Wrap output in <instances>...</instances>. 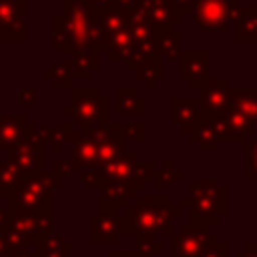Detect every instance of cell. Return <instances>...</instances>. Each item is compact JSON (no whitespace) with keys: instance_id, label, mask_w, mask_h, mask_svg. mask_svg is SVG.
I'll return each instance as SVG.
<instances>
[{"instance_id":"cell-40","label":"cell","mask_w":257,"mask_h":257,"mask_svg":"<svg viewBox=\"0 0 257 257\" xmlns=\"http://www.w3.org/2000/svg\"><path fill=\"white\" fill-rule=\"evenodd\" d=\"M193 2L195 0H173V12H175V24L181 22V18L185 14H191V8H193Z\"/></svg>"},{"instance_id":"cell-41","label":"cell","mask_w":257,"mask_h":257,"mask_svg":"<svg viewBox=\"0 0 257 257\" xmlns=\"http://www.w3.org/2000/svg\"><path fill=\"white\" fill-rule=\"evenodd\" d=\"M52 171H54L56 175H60L62 179L68 177V175H72V173H78V169H76V165H74L72 161H54Z\"/></svg>"},{"instance_id":"cell-26","label":"cell","mask_w":257,"mask_h":257,"mask_svg":"<svg viewBox=\"0 0 257 257\" xmlns=\"http://www.w3.org/2000/svg\"><path fill=\"white\" fill-rule=\"evenodd\" d=\"M24 179V171L12 161H0V199L12 197Z\"/></svg>"},{"instance_id":"cell-35","label":"cell","mask_w":257,"mask_h":257,"mask_svg":"<svg viewBox=\"0 0 257 257\" xmlns=\"http://www.w3.org/2000/svg\"><path fill=\"white\" fill-rule=\"evenodd\" d=\"M227 253H229L227 243H221V241H219V235L213 233V237H211L209 243L205 245L201 257H229Z\"/></svg>"},{"instance_id":"cell-9","label":"cell","mask_w":257,"mask_h":257,"mask_svg":"<svg viewBox=\"0 0 257 257\" xmlns=\"http://www.w3.org/2000/svg\"><path fill=\"white\" fill-rule=\"evenodd\" d=\"M183 207H189L191 225L195 227H213L219 223L223 215H227V199L203 197V195H189L181 199Z\"/></svg>"},{"instance_id":"cell-18","label":"cell","mask_w":257,"mask_h":257,"mask_svg":"<svg viewBox=\"0 0 257 257\" xmlns=\"http://www.w3.org/2000/svg\"><path fill=\"white\" fill-rule=\"evenodd\" d=\"M70 66L74 78H90L94 70L100 66V50L94 44H88L70 54Z\"/></svg>"},{"instance_id":"cell-11","label":"cell","mask_w":257,"mask_h":257,"mask_svg":"<svg viewBox=\"0 0 257 257\" xmlns=\"http://www.w3.org/2000/svg\"><path fill=\"white\" fill-rule=\"evenodd\" d=\"M213 124L219 131L221 143H245L249 135L255 133V122L245 116L241 110L229 106L223 114L213 118Z\"/></svg>"},{"instance_id":"cell-29","label":"cell","mask_w":257,"mask_h":257,"mask_svg":"<svg viewBox=\"0 0 257 257\" xmlns=\"http://www.w3.org/2000/svg\"><path fill=\"white\" fill-rule=\"evenodd\" d=\"M44 78L52 82L54 88H70L74 74H72V66H70V58L62 60V62H54L50 68L44 70Z\"/></svg>"},{"instance_id":"cell-6","label":"cell","mask_w":257,"mask_h":257,"mask_svg":"<svg viewBox=\"0 0 257 257\" xmlns=\"http://www.w3.org/2000/svg\"><path fill=\"white\" fill-rule=\"evenodd\" d=\"M8 161H12L22 171H44L46 143L38 133V124H26L20 145L8 153Z\"/></svg>"},{"instance_id":"cell-12","label":"cell","mask_w":257,"mask_h":257,"mask_svg":"<svg viewBox=\"0 0 257 257\" xmlns=\"http://www.w3.org/2000/svg\"><path fill=\"white\" fill-rule=\"evenodd\" d=\"M211 237H213V233L207 227H195V225L181 227L179 233L171 235L173 257H201V253Z\"/></svg>"},{"instance_id":"cell-31","label":"cell","mask_w":257,"mask_h":257,"mask_svg":"<svg viewBox=\"0 0 257 257\" xmlns=\"http://www.w3.org/2000/svg\"><path fill=\"white\" fill-rule=\"evenodd\" d=\"M193 195L203 197H215V199H227V189L219 185L217 179H191L189 183Z\"/></svg>"},{"instance_id":"cell-7","label":"cell","mask_w":257,"mask_h":257,"mask_svg":"<svg viewBox=\"0 0 257 257\" xmlns=\"http://www.w3.org/2000/svg\"><path fill=\"white\" fill-rule=\"evenodd\" d=\"M120 235H135L126 215L96 213L88 217V241L92 245H116Z\"/></svg>"},{"instance_id":"cell-15","label":"cell","mask_w":257,"mask_h":257,"mask_svg":"<svg viewBox=\"0 0 257 257\" xmlns=\"http://www.w3.org/2000/svg\"><path fill=\"white\" fill-rule=\"evenodd\" d=\"M181 76L197 90L205 88L211 80L209 76V52H183L181 56Z\"/></svg>"},{"instance_id":"cell-45","label":"cell","mask_w":257,"mask_h":257,"mask_svg":"<svg viewBox=\"0 0 257 257\" xmlns=\"http://www.w3.org/2000/svg\"><path fill=\"white\" fill-rule=\"evenodd\" d=\"M235 257H257V243H247L243 251H239Z\"/></svg>"},{"instance_id":"cell-38","label":"cell","mask_w":257,"mask_h":257,"mask_svg":"<svg viewBox=\"0 0 257 257\" xmlns=\"http://www.w3.org/2000/svg\"><path fill=\"white\" fill-rule=\"evenodd\" d=\"M36 102V88L34 86H24L16 94V104L18 106H32Z\"/></svg>"},{"instance_id":"cell-5","label":"cell","mask_w":257,"mask_h":257,"mask_svg":"<svg viewBox=\"0 0 257 257\" xmlns=\"http://www.w3.org/2000/svg\"><path fill=\"white\" fill-rule=\"evenodd\" d=\"M235 0H195L191 8V18L203 32L225 34L229 24L237 18Z\"/></svg>"},{"instance_id":"cell-42","label":"cell","mask_w":257,"mask_h":257,"mask_svg":"<svg viewBox=\"0 0 257 257\" xmlns=\"http://www.w3.org/2000/svg\"><path fill=\"white\" fill-rule=\"evenodd\" d=\"M8 257H36V243H28V245L12 247Z\"/></svg>"},{"instance_id":"cell-21","label":"cell","mask_w":257,"mask_h":257,"mask_svg":"<svg viewBox=\"0 0 257 257\" xmlns=\"http://www.w3.org/2000/svg\"><path fill=\"white\" fill-rule=\"evenodd\" d=\"M38 133L42 137V141L46 145H52L54 153H62L64 145H72L78 137V133H74V124L66 122L60 126H46V124H38Z\"/></svg>"},{"instance_id":"cell-17","label":"cell","mask_w":257,"mask_h":257,"mask_svg":"<svg viewBox=\"0 0 257 257\" xmlns=\"http://www.w3.org/2000/svg\"><path fill=\"white\" fill-rule=\"evenodd\" d=\"M26 124H28L26 114H2L0 112V151L4 153L14 151L24 137Z\"/></svg>"},{"instance_id":"cell-13","label":"cell","mask_w":257,"mask_h":257,"mask_svg":"<svg viewBox=\"0 0 257 257\" xmlns=\"http://www.w3.org/2000/svg\"><path fill=\"white\" fill-rule=\"evenodd\" d=\"M199 102L203 118H215L229 108V82L227 78H211L205 88L199 90Z\"/></svg>"},{"instance_id":"cell-23","label":"cell","mask_w":257,"mask_h":257,"mask_svg":"<svg viewBox=\"0 0 257 257\" xmlns=\"http://www.w3.org/2000/svg\"><path fill=\"white\" fill-rule=\"evenodd\" d=\"M235 24L237 42H257V6H241Z\"/></svg>"},{"instance_id":"cell-39","label":"cell","mask_w":257,"mask_h":257,"mask_svg":"<svg viewBox=\"0 0 257 257\" xmlns=\"http://www.w3.org/2000/svg\"><path fill=\"white\" fill-rule=\"evenodd\" d=\"M62 2H78V4H84V6H88L96 14L112 8V0H62Z\"/></svg>"},{"instance_id":"cell-19","label":"cell","mask_w":257,"mask_h":257,"mask_svg":"<svg viewBox=\"0 0 257 257\" xmlns=\"http://www.w3.org/2000/svg\"><path fill=\"white\" fill-rule=\"evenodd\" d=\"M72 163L76 165L78 173L82 169L98 167V143L82 133H78L76 141L72 143Z\"/></svg>"},{"instance_id":"cell-22","label":"cell","mask_w":257,"mask_h":257,"mask_svg":"<svg viewBox=\"0 0 257 257\" xmlns=\"http://www.w3.org/2000/svg\"><path fill=\"white\" fill-rule=\"evenodd\" d=\"M189 139L203 153H215V151H219V145H223L217 126L213 124V118H203L199 122V126L189 135Z\"/></svg>"},{"instance_id":"cell-16","label":"cell","mask_w":257,"mask_h":257,"mask_svg":"<svg viewBox=\"0 0 257 257\" xmlns=\"http://www.w3.org/2000/svg\"><path fill=\"white\" fill-rule=\"evenodd\" d=\"M139 8L151 20V24L155 26L157 32L173 30V24H175L173 0H141Z\"/></svg>"},{"instance_id":"cell-2","label":"cell","mask_w":257,"mask_h":257,"mask_svg":"<svg viewBox=\"0 0 257 257\" xmlns=\"http://www.w3.org/2000/svg\"><path fill=\"white\" fill-rule=\"evenodd\" d=\"M92 44V10L78 2H62V12L54 16V52H74Z\"/></svg>"},{"instance_id":"cell-32","label":"cell","mask_w":257,"mask_h":257,"mask_svg":"<svg viewBox=\"0 0 257 257\" xmlns=\"http://www.w3.org/2000/svg\"><path fill=\"white\" fill-rule=\"evenodd\" d=\"M126 151H128L126 149V141H122V139H118V137L112 135L108 141H104V143L98 145V167L114 161L116 157H120Z\"/></svg>"},{"instance_id":"cell-36","label":"cell","mask_w":257,"mask_h":257,"mask_svg":"<svg viewBox=\"0 0 257 257\" xmlns=\"http://www.w3.org/2000/svg\"><path fill=\"white\" fill-rule=\"evenodd\" d=\"M247 151V171H245V179H257V139L253 143H247L245 147Z\"/></svg>"},{"instance_id":"cell-44","label":"cell","mask_w":257,"mask_h":257,"mask_svg":"<svg viewBox=\"0 0 257 257\" xmlns=\"http://www.w3.org/2000/svg\"><path fill=\"white\" fill-rule=\"evenodd\" d=\"M10 241L6 237V229H0V257H8L10 255Z\"/></svg>"},{"instance_id":"cell-47","label":"cell","mask_w":257,"mask_h":257,"mask_svg":"<svg viewBox=\"0 0 257 257\" xmlns=\"http://www.w3.org/2000/svg\"><path fill=\"white\" fill-rule=\"evenodd\" d=\"M106 257H141V255H139L137 251H131V253H128V251H126V253H124V251H110Z\"/></svg>"},{"instance_id":"cell-8","label":"cell","mask_w":257,"mask_h":257,"mask_svg":"<svg viewBox=\"0 0 257 257\" xmlns=\"http://www.w3.org/2000/svg\"><path fill=\"white\" fill-rule=\"evenodd\" d=\"M147 187L145 181L139 179H128L122 183H110L100 187V197H98V213L104 215H116L120 209L126 207L128 199H137L139 191Z\"/></svg>"},{"instance_id":"cell-28","label":"cell","mask_w":257,"mask_h":257,"mask_svg":"<svg viewBox=\"0 0 257 257\" xmlns=\"http://www.w3.org/2000/svg\"><path fill=\"white\" fill-rule=\"evenodd\" d=\"M181 34L175 32V30H167V32H159L157 36V50L163 58L171 60V62H177L181 60L183 56V50H181Z\"/></svg>"},{"instance_id":"cell-27","label":"cell","mask_w":257,"mask_h":257,"mask_svg":"<svg viewBox=\"0 0 257 257\" xmlns=\"http://www.w3.org/2000/svg\"><path fill=\"white\" fill-rule=\"evenodd\" d=\"M36 257H72V245L60 233L36 243Z\"/></svg>"},{"instance_id":"cell-37","label":"cell","mask_w":257,"mask_h":257,"mask_svg":"<svg viewBox=\"0 0 257 257\" xmlns=\"http://www.w3.org/2000/svg\"><path fill=\"white\" fill-rule=\"evenodd\" d=\"M155 163L153 161H147V163H139L135 167V173H133V179H139V181H149V179H155Z\"/></svg>"},{"instance_id":"cell-24","label":"cell","mask_w":257,"mask_h":257,"mask_svg":"<svg viewBox=\"0 0 257 257\" xmlns=\"http://www.w3.org/2000/svg\"><path fill=\"white\" fill-rule=\"evenodd\" d=\"M229 106L241 110L257 124V88H231L229 86Z\"/></svg>"},{"instance_id":"cell-10","label":"cell","mask_w":257,"mask_h":257,"mask_svg":"<svg viewBox=\"0 0 257 257\" xmlns=\"http://www.w3.org/2000/svg\"><path fill=\"white\" fill-rule=\"evenodd\" d=\"M26 0H0V42H26Z\"/></svg>"},{"instance_id":"cell-1","label":"cell","mask_w":257,"mask_h":257,"mask_svg":"<svg viewBox=\"0 0 257 257\" xmlns=\"http://www.w3.org/2000/svg\"><path fill=\"white\" fill-rule=\"evenodd\" d=\"M64 187V179L54 171H24L18 191L6 199L12 215L54 211V191Z\"/></svg>"},{"instance_id":"cell-20","label":"cell","mask_w":257,"mask_h":257,"mask_svg":"<svg viewBox=\"0 0 257 257\" xmlns=\"http://www.w3.org/2000/svg\"><path fill=\"white\" fill-rule=\"evenodd\" d=\"M147 112V100L133 86L116 88V114L118 116H143Z\"/></svg>"},{"instance_id":"cell-43","label":"cell","mask_w":257,"mask_h":257,"mask_svg":"<svg viewBox=\"0 0 257 257\" xmlns=\"http://www.w3.org/2000/svg\"><path fill=\"white\" fill-rule=\"evenodd\" d=\"M10 221H12V211L6 203V199H0V229H8Z\"/></svg>"},{"instance_id":"cell-33","label":"cell","mask_w":257,"mask_h":257,"mask_svg":"<svg viewBox=\"0 0 257 257\" xmlns=\"http://www.w3.org/2000/svg\"><path fill=\"white\" fill-rule=\"evenodd\" d=\"M181 177H183V173H181L179 169H175L171 161H165V163L161 165V169H157L155 179H153V185H155V189L159 191V189L171 187V185L177 183Z\"/></svg>"},{"instance_id":"cell-4","label":"cell","mask_w":257,"mask_h":257,"mask_svg":"<svg viewBox=\"0 0 257 257\" xmlns=\"http://www.w3.org/2000/svg\"><path fill=\"white\" fill-rule=\"evenodd\" d=\"M62 114L74 126L106 124L108 122V98L100 96L96 86H80L70 90V102L62 106Z\"/></svg>"},{"instance_id":"cell-34","label":"cell","mask_w":257,"mask_h":257,"mask_svg":"<svg viewBox=\"0 0 257 257\" xmlns=\"http://www.w3.org/2000/svg\"><path fill=\"white\" fill-rule=\"evenodd\" d=\"M135 251L141 257H157L165 251V245L155 241V235H135Z\"/></svg>"},{"instance_id":"cell-25","label":"cell","mask_w":257,"mask_h":257,"mask_svg":"<svg viewBox=\"0 0 257 257\" xmlns=\"http://www.w3.org/2000/svg\"><path fill=\"white\" fill-rule=\"evenodd\" d=\"M137 78L143 80L147 84V88H153L157 80H161L165 76V70H163V56L157 52V54H151V56H145L143 60L137 62V66L133 68Z\"/></svg>"},{"instance_id":"cell-30","label":"cell","mask_w":257,"mask_h":257,"mask_svg":"<svg viewBox=\"0 0 257 257\" xmlns=\"http://www.w3.org/2000/svg\"><path fill=\"white\" fill-rule=\"evenodd\" d=\"M110 133L122 141H135V143H145L147 141V126L141 122H116L110 124Z\"/></svg>"},{"instance_id":"cell-3","label":"cell","mask_w":257,"mask_h":257,"mask_svg":"<svg viewBox=\"0 0 257 257\" xmlns=\"http://www.w3.org/2000/svg\"><path fill=\"white\" fill-rule=\"evenodd\" d=\"M181 213V207H175L171 197H137L124 215L135 235H173V219Z\"/></svg>"},{"instance_id":"cell-46","label":"cell","mask_w":257,"mask_h":257,"mask_svg":"<svg viewBox=\"0 0 257 257\" xmlns=\"http://www.w3.org/2000/svg\"><path fill=\"white\" fill-rule=\"evenodd\" d=\"M139 2H141V0H112V6L124 8V10H133V8L139 6Z\"/></svg>"},{"instance_id":"cell-14","label":"cell","mask_w":257,"mask_h":257,"mask_svg":"<svg viewBox=\"0 0 257 257\" xmlns=\"http://www.w3.org/2000/svg\"><path fill=\"white\" fill-rule=\"evenodd\" d=\"M171 106H173L171 122L179 126L183 135L189 137L203 120V108L199 96H173Z\"/></svg>"}]
</instances>
